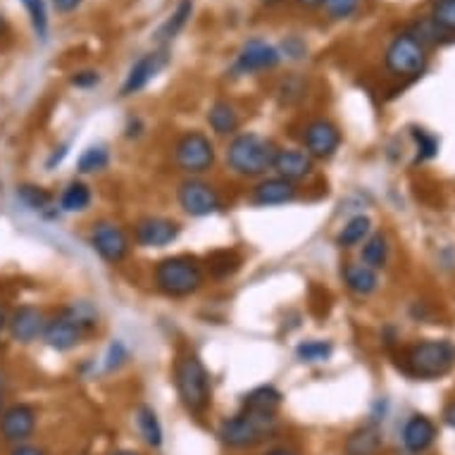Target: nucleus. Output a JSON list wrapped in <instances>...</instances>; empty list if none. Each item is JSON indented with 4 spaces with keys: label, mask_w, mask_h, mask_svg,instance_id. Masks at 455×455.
<instances>
[{
    "label": "nucleus",
    "mask_w": 455,
    "mask_h": 455,
    "mask_svg": "<svg viewBox=\"0 0 455 455\" xmlns=\"http://www.w3.org/2000/svg\"><path fill=\"white\" fill-rule=\"evenodd\" d=\"M398 367L408 377L419 381H434L453 372L455 344L448 339H427L408 346L401 353Z\"/></svg>",
    "instance_id": "obj_1"
},
{
    "label": "nucleus",
    "mask_w": 455,
    "mask_h": 455,
    "mask_svg": "<svg viewBox=\"0 0 455 455\" xmlns=\"http://www.w3.org/2000/svg\"><path fill=\"white\" fill-rule=\"evenodd\" d=\"M276 146L269 141L267 136L246 132V134H236L232 143L227 146V164L234 174L253 180L272 170L276 157Z\"/></svg>",
    "instance_id": "obj_2"
},
{
    "label": "nucleus",
    "mask_w": 455,
    "mask_h": 455,
    "mask_svg": "<svg viewBox=\"0 0 455 455\" xmlns=\"http://www.w3.org/2000/svg\"><path fill=\"white\" fill-rule=\"evenodd\" d=\"M174 387L181 398V405L191 415H203L212 403L210 374L196 353H184L174 363Z\"/></svg>",
    "instance_id": "obj_3"
},
{
    "label": "nucleus",
    "mask_w": 455,
    "mask_h": 455,
    "mask_svg": "<svg viewBox=\"0 0 455 455\" xmlns=\"http://www.w3.org/2000/svg\"><path fill=\"white\" fill-rule=\"evenodd\" d=\"M205 282L203 262L194 255H172L156 265V286L170 299H187Z\"/></svg>",
    "instance_id": "obj_4"
},
{
    "label": "nucleus",
    "mask_w": 455,
    "mask_h": 455,
    "mask_svg": "<svg viewBox=\"0 0 455 455\" xmlns=\"http://www.w3.org/2000/svg\"><path fill=\"white\" fill-rule=\"evenodd\" d=\"M276 429V412L243 411L220 425V441L229 448H253L267 441Z\"/></svg>",
    "instance_id": "obj_5"
},
{
    "label": "nucleus",
    "mask_w": 455,
    "mask_h": 455,
    "mask_svg": "<svg viewBox=\"0 0 455 455\" xmlns=\"http://www.w3.org/2000/svg\"><path fill=\"white\" fill-rule=\"evenodd\" d=\"M384 65L394 76H419L427 68V48L412 31L398 34L384 52Z\"/></svg>",
    "instance_id": "obj_6"
},
{
    "label": "nucleus",
    "mask_w": 455,
    "mask_h": 455,
    "mask_svg": "<svg viewBox=\"0 0 455 455\" xmlns=\"http://www.w3.org/2000/svg\"><path fill=\"white\" fill-rule=\"evenodd\" d=\"M174 163L181 172L205 174L215 164V146L203 132H187L174 143Z\"/></svg>",
    "instance_id": "obj_7"
},
{
    "label": "nucleus",
    "mask_w": 455,
    "mask_h": 455,
    "mask_svg": "<svg viewBox=\"0 0 455 455\" xmlns=\"http://www.w3.org/2000/svg\"><path fill=\"white\" fill-rule=\"evenodd\" d=\"M177 198H180L181 210L191 217H208L222 210V198L217 194V188L196 177L181 181Z\"/></svg>",
    "instance_id": "obj_8"
},
{
    "label": "nucleus",
    "mask_w": 455,
    "mask_h": 455,
    "mask_svg": "<svg viewBox=\"0 0 455 455\" xmlns=\"http://www.w3.org/2000/svg\"><path fill=\"white\" fill-rule=\"evenodd\" d=\"M91 248L96 251L105 262L117 265L129 255V236L120 224L98 222L91 229Z\"/></svg>",
    "instance_id": "obj_9"
},
{
    "label": "nucleus",
    "mask_w": 455,
    "mask_h": 455,
    "mask_svg": "<svg viewBox=\"0 0 455 455\" xmlns=\"http://www.w3.org/2000/svg\"><path fill=\"white\" fill-rule=\"evenodd\" d=\"M279 62H282V51L279 48H275L267 41H262V38H251L248 44H243L239 55H236L234 69L239 75H255V72L275 69Z\"/></svg>",
    "instance_id": "obj_10"
},
{
    "label": "nucleus",
    "mask_w": 455,
    "mask_h": 455,
    "mask_svg": "<svg viewBox=\"0 0 455 455\" xmlns=\"http://www.w3.org/2000/svg\"><path fill=\"white\" fill-rule=\"evenodd\" d=\"M303 146L313 160H327L341 146V132L329 120L307 122L306 132H303Z\"/></svg>",
    "instance_id": "obj_11"
},
{
    "label": "nucleus",
    "mask_w": 455,
    "mask_h": 455,
    "mask_svg": "<svg viewBox=\"0 0 455 455\" xmlns=\"http://www.w3.org/2000/svg\"><path fill=\"white\" fill-rule=\"evenodd\" d=\"M36 429V411L27 403H15L0 412V436L8 443H22Z\"/></svg>",
    "instance_id": "obj_12"
},
{
    "label": "nucleus",
    "mask_w": 455,
    "mask_h": 455,
    "mask_svg": "<svg viewBox=\"0 0 455 455\" xmlns=\"http://www.w3.org/2000/svg\"><path fill=\"white\" fill-rule=\"evenodd\" d=\"M181 227L167 217H143L136 224V243L143 248H164L180 239Z\"/></svg>",
    "instance_id": "obj_13"
},
{
    "label": "nucleus",
    "mask_w": 455,
    "mask_h": 455,
    "mask_svg": "<svg viewBox=\"0 0 455 455\" xmlns=\"http://www.w3.org/2000/svg\"><path fill=\"white\" fill-rule=\"evenodd\" d=\"M84 336H86V331H84L68 313H60L58 317H52V320L45 322L44 336H41V339H44L45 346L52 348V351L65 353L82 344Z\"/></svg>",
    "instance_id": "obj_14"
},
{
    "label": "nucleus",
    "mask_w": 455,
    "mask_h": 455,
    "mask_svg": "<svg viewBox=\"0 0 455 455\" xmlns=\"http://www.w3.org/2000/svg\"><path fill=\"white\" fill-rule=\"evenodd\" d=\"M167 60H170V58H167V51L146 52V55H141V58L132 65L127 79L122 84V96H134V93L146 89V86L160 75V69L167 65Z\"/></svg>",
    "instance_id": "obj_15"
},
{
    "label": "nucleus",
    "mask_w": 455,
    "mask_h": 455,
    "mask_svg": "<svg viewBox=\"0 0 455 455\" xmlns=\"http://www.w3.org/2000/svg\"><path fill=\"white\" fill-rule=\"evenodd\" d=\"M45 315L44 310H38L36 306H22L17 307L15 313L8 317V329L10 336L20 341V344H31L44 336L45 329Z\"/></svg>",
    "instance_id": "obj_16"
},
{
    "label": "nucleus",
    "mask_w": 455,
    "mask_h": 455,
    "mask_svg": "<svg viewBox=\"0 0 455 455\" xmlns=\"http://www.w3.org/2000/svg\"><path fill=\"white\" fill-rule=\"evenodd\" d=\"M296 196H299V188L293 181L283 180V177H267L253 188L251 201L258 208H275V205H286V203L296 201Z\"/></svg>",
    "instance_id": "obj_17"
},
{
    "label": "nucleus",
    "mask_w": 455,
    "mask_h": 455,
    "mask_svg": "<svg viewBox=\"0 0 455 455\" xmlns=\"http://www.w3.org/2000/svg\"><path fill=\"white\" fill-rule=\"evenodd\" d=\"M276 170V177H283V180L289 181H303L307 180L315 170L313 157L307 156L306 150L299 148H279L276 150L275 164H272Z\"/></svg>",
    "instance_id": "obj_18"
},
{
    "label": "nucleus",
    "mask_w": 455,
    "mask_h": 455,
    "mask_svg": "<svg viewBox=\"0 0 455 455\" xmlns=\"http://www.w3.org/2000/svg\"><path fill=\"white\" fill-rule=\"evenodd\" d=\"M436 439V425L425 415H412L403 427V446L408 453H425Z\"/></svg>",
    "instance_id": "obj_19"
},
{
    "label": "nucleus",
    "mask_w": 455,
    "mask_h": 455,
    "mask_svg": "<svg viewBox=\"0 0 455 455\" xmlns=\"http://www.w3.org/2000/svg\"><path fill=\"white\" fill-rule=\"evenodd\" d=\"M344 282L346 286H348V291L360 296V299H367V296H372V293L379 289L377 269L367 267L363 262H348V265H346Z\"/></svg>",
    "instance_id": "obj_20"
},
{
    "label": "nucleus",
    "mask_w": 455,
    "mask_h": 455,
    "mask_svg": "<svg viewBox=\"0 0 455 455\" xmlns=\"http://www.w3.org/2000/svg\"><path fill=\"white\" fill-rule=\"evenodd\" d=\"M384 446L381 432L377 425H365L355 429L346 441V455H377Z\"/></svg>",
    "instance_id": "obj_21"
},
{
    "label": "nucleus",
    "mask_w": 455,
    "mask_h": 455,
    "mask_svg": "<svg viewBox=\"0 0 455 455\" xmlns=\"http://www.w3.org/2000/svg\"><path fill=\"white\" fill-rule=\"evenodd\" d=\"M208 122L217 136H234L241 124L239 112H236V108L232 103H227V100H217L210 108Z\"/></svg>",
    "instance_id": "obj_22"
},
{
    "label": "nucleus",
    "mask_w": 455,
    "mask_h": 455,
    "mask_svg": "<svg viewBox=\"0 0 455 455\" xmlns=\"http://www.w3.org/2000/svg\"><path fill=\"white\" fill-rule=\"evenodd\" d=\"M194 15V0H181L180 5L174 8V12L163 22V27L157 29L156 38L160 44H170L174 36H180V31L184 29Z\"/></svg>",
    "instance_id": "obj_23"
},
{
    "label": "nucleus",
    "mask_w": 455,
    "mask_h": 455,
    "mask_svg": "<svg viewBox=\"0 0 455 455\" xmlns=\"http://www.w3.org/2000/svg\"><path fill=\"white\" fill-rule=\"evenodd\" d=\"M370 232H372V222H370V217L355 215L344 224V229L339 232V239L336 241H339V246L341 248H355L358 243H365Z\"/></svg>",
    "instance_id": "obj_24"
},
{
    "label": "nucleus",
    "mask_w": 455,
    "mask_h": 455,
    "mask_svg": "<svg viewBox=\"0 0 455 455\" xmlns=\"http://www.w3.org/2000/svg\"><path fill=\"white\" fill-rule=\"evenodd\" d=\"M136 425H139V432H141L143 441L150 448L163 446V427H160V419H157L156 411L150 405H141L136 411Z\"/></svg>",
    "instance_id": "obj_25"
},
{
    "label": "nucleus",
    "mask_w": 455,
    "mask_h": 455,
    "mask_svg": "<svg viewBox=\"0 0 455 455\" xmlns=\"http://www.w3.org/2000/svg\"><path fill=\"white\" fill-rule=\"evenodd\" d=\"M279 405H282V394L275 387H258L251 394L243 395V408L246 411L276 412Z\"/></svg>",
    "instance_id": "obj_26"
},
{
    "label": "nucleus",
    "mask_w": 455,
    "mask_h": 455,
    "mask_svg": "<svg viewBox=\"0 0 455 455\" xmlns=\"http://www.w3.org/2000/svg\"><path fill=\"white\" fill-rule=\"evenodd\" d=\"M91 205V188L84 181H69L60 196L62 212H84Z\"/></svg>",
    "instance_id": "obj_27"
},
{
    "label": "nucleus",
    "mask_w": 455,
    "mask_h": 455,
    "mask_svg": "<svg viewBox=\"0 0 455 455\" xmlns=\"http://www.w3.org/2000/svg\"><path fill=\"white\" fill-rule=\"evenodd\" d=\"M388 260V241L384 234H372L363 243V265L372 269L384 267Z\"/></svg>",
    "instance_id": "obj_28"
},
{
    "label": "nucleus",
    "mask_w": 455,
    "mask_h": 455,
    "mask_svg": "<svg viewBox=\"0 0 455 455\" xmlns=\"http://www.w3.org/2000/svg\"><path fill=\"white\" fill-rule=\"evenodd\" d=\"M241 265V258L234 251H215L208 255V272L215 279H224V276L234 275Z\"/></svg>",
    "instance_id": "obj_29"
},
{
    "label": "nucleus",
    "mask_w": 455,
    "mask_h": 455,
    "mask_svg": "<svg viewBox=\"0 0 455 455\" xmlns=\"http://www.w3.org/2000/svg\"><path fill=\"white\" fill-rule=\"evenodd\" d=\"M108 164H110V153H108V148L105 146H91V148L84 150L76 167H79L82 174H96L103 172Z\"/></svg>",
    "instance_id": "obj_30"
},
{
    "label": "nucleus",
    "mask_w": 455,
    "mask_h": 455,
    "mask_svg": "<svg viewBox=\"0 0 455 455\" xmlns=\"http://www.w3.org/2000/svg\"><path fill=\"white\" fill-rule=\"evenodd\" d=\"M17 198L36 212H45L52 205V196L44 187H34V184H22L17 188Z\"/></svg>",
    "instance_id": "obj_31"
},
{
    "label": "nucleus",
    "mask_w": 455,
    "mask_h": 455,
    "mask_svg": "<svg viewBox=\"0 0 455 455\" xmlns=\"http://www.w3.org/2000/svg\"><path fill=\"white\" fill-rule=\"evenodd\" d=\"M432 24L443 34H455V0H434Z\"/></svg>",
    "instance_id": "obj_32"
},
{
    "label": "nucleus",
    "mask_w": 455,
    "mask_h": 455,
    "mask_svg": "<svg viewBox=\"0 0 455 455\" xmlns=\"http://www.w3.org/2000/svg\"><path fill=\"white\" fill-rule=\"evenodd\" d=\"M20 3H22L27 15H29L36 36L45 41L48 38V5H45V0H20Z\"/></svg>",
    "instance_id": "obj_33"
},
{
    "label": "nucleus",
    "mask_w": 455,
    "mask_h": 455,
    "mask_svg": "<svg viewBox=\"0 0 455 455\" xmlns=\"http://www.w3.org/2000/svg\"><path fill=\"white\" fill-rule=\"evenodd\" d=\"M62 313H68L72 320L79 324V327L89 334V331H93V329L98 327V310L91 303H86V300H79V303H72V306H68Z\"/></svg>",
    "instance_id": "obj_34"
},
{
    "label": "nucleus",
    "mask_w": 455,
    "mask_h": 455,
    "mask_svg": "<svg viewBox=\"0 0 455 455\" xmlns=\"http://www.w3.org/2000/svg\"><path fill=\"white\" fill-rule=\"evenodd\" d=\"M331 353H334V346L329 344V341H303V344L296 348V355L303 363H324V360L331 358Z\"/></svg>",
    "instance_id": "obj_35"
},
{
    "label": "nucleus",
    "mask_w": 455,
    "mask_h": 455,
    "mask_svg": "<svg viewBox=\"0 0 455 455\" xmlns=\"http://www.w3.org/2000/svg\"><path fill=\"white\" fill-rule=\"evenodd\" d=\"M412 141L418 146V160H429L439 153V141L425 129H412Z\"/></svg>",
    "instance_id": "obj_36"
},
{
    "label": "nucleus",
    "mask_w": 455,
    "mask_h": 455,
    "mask_svg": "<svg viewBox=\"0 0 455 455\" xmlns=\"http://www.w3.org/2000/svg\"><path fill=\"white\" fill-rule=\"evenodd\" d=\"M331 20H348L360 8V0H324L322 3Z\"/></svg>",
    "instance_id": "obj_37"
},
{
    "label": "nucleus",
    "mask_w": 455,
    "mask_h": 455,
    "mask_svg": "<svg viewBox=\"0 0 455 455\" xmlns=\"http://www.w3.org/2000/svg\"><path fill=\"white\" fill-rule=\"evenodd\" d=\"M127 348H124V344H120V341H115V344L108 348V358H105V370L108 372H112V370H117V367H122L124 363H127Z\"/></svg>",
    "instance_id": "obj_38"
},
{
    "label": "nucleus",
    "mask_w": 455,
    "mask_h": 455,
    "mask_svg": "<svg viewBox=\"0 0 455 455\" xmlns=\"http://www.w3.org/2000/svg\"><path fill=\"white\" fill-rule=\"evenodd\" d=\"M69 82L75 84L76 89H93L100 82V75H98L96 69H84V72H75Z\"/></svg>",
    "instance_id": "obj_39"
},
{
    "label": "nucleus",
    "mask_w": 455,
    "mask_h": 455,
    "mask_svg": "<svg viewBox=\"0 0 455 455\" xmlns=\"http://www.w3.org/2000/svg\"><path fill=\"white\" fill-rule=\"evenodd\" d=\"M282 51H283V55H286V58H291V60H300V58L306 55L307 48L299 36H289L286 41H283Z\"/></svg>",
    "instance_id": "obj_40"
},
{
    "label": "nucleus",
    "mask_w": 455,
    "mask_h": 455,
    "mask_svg": "<svg viewBox=\"0 0 455 455\" xmlns=\"http://www.w3.org/2000/svg\"><path fill=\"white\" fill-rule=\"evenodd\" d=\"M82 3L84 0H52V8L58 10L60 15H69V12H75Z\"/></svg>",
    "instance_id": "obj_41"
},
{
    "label": "nucleus",
    "mask_w": 455,
    "mask_h": 455,
    "mask_svg": "<svg viewBox=\"0 0 455 455\" xmlns=\"http://www.w3.org/2000/svg\"><path fill=\"white\" fill-rule=\"evenodd\" d=\"M443 422H446L451 429H455V401L446 405V411H443Z\"/></svg>",
    "instance_id": "obj_42"
},
{
    "label": "nucleus",
    "mask_w": 455,
    "mask_h": 455,
    "mask_svg": "<svg viewBox=\"0 0 455 455\" xmlns=\"http://www.w3.org/2000/svg\"><path fill=\"white\" fill-rule=\"evenodd\" d=\"M10 455H45L41 448H34V446H17L15 451Z\"/></svg>",
    "instance_id": "obj_43"
},
{
    "label": "nucleus",
    "mask_w": 455,
    "mask_h": 455,
    "mask_svg": "<svg viewBox=\"0 0 455 455\" xmlns=\"http://www.w3.org/2000/svg\"><path fill=\"white\" fill-rule=\"evenodd\" d=\"M296 3H299V5H303V8H320L324 0H296Z\"/></svg>",
    "instance_id": "obj_44"
},
{
    "label": "nucleus",
    "mask_w": 455,
    "mask_h": 455,
    "mask_svg": "<svg viewBox=\"0 0 455 455\" xmlns=\"http://www.w3.org/2000/svg\"><path fill=\"white\" fill-rule=\"evenodd\" d=\"M265 455H299V453H293V451H289V448H272V451H267Z\"/></svg>",
    "instance_id": "obj_45"
},
{
    "label": "nucleus",
    "mask_w": 455,
    "mask_h": 455,
    "mask_svg": "<svg viewBox=\"0 0 455 455\" xmlns=\"http://www.w3.org/2000/svg\"><path fill=\"white\" fill-rule=\"evenodd\" d=\"M110 455H141L139 451H132V448H122V451H115V453Z\"/></svg>",
    "instance_id": "obj_46"
},
{
    "label": "nucleus",
    "mask_w": 455,
    "mask_h": 455,
    "mask_svg": "<svg viewBox=\"0 0 455 455\" xmlns=\"http://www.w3.org/2000/svg\"><path fill=\"white\" fill-rule=\"evenodd\" d=\"M8 327V317H5V310H3V306H0V331Z\"/></svg>",
    "instance_id": "obj_47"
},
{
    "label": "nucleus",
    "mask_w": 455,
    "mask_h": 455,
    "mask_svg": "<svg viewBox=\"0 0 455 455\" xmlns=\"http://www.w3.org/2000/svg\"><path fill=\"white\" fill-rule=\"evenodd\" d=\"M5 31H8V22H5V15L0 12V36H3Z\"/></svg>",
    "instance_id": "obj_48"
},
{
    "label": "nucleus",
    "mask_w": 455,
    "mask_h": 455,
    "mask_svg": "<svg viewBox=\"0 0 455 455\" xmlns=\"http://www.w3.org/2000/svg\"><path fill=\"white\" fill-rule=\"evenodd\" d=\"M260 3H265V5H275V3H279V0H260Z\"/></svg>",
    "instance_id": "obj_49"
},
{
    "label": "nucleus",
    "mask_w": 455,
    "mask_h": 455,
    "mask_svg": "<svg viewBox=\"0 0 455 455\" xmlns=\"http://www.w3.org/2000/svg\"><path fill=\"white\" fill-rule=\"evenodd\" d=\"M0 405H3V394H0Z\"/></svg>",
    "instance_id": "obj_50"
}]
</instances>
